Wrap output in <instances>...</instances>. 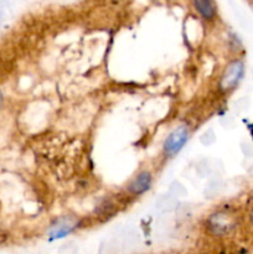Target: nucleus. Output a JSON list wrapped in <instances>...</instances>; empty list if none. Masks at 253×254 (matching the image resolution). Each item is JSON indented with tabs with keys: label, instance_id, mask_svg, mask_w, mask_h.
Instances as JSON below:
<instances>
[{
	"label": "nucleus",
	"instance_id": "obj_13",
	"mask_svg": "<svg viewBox=\"0 0 253 254\" xmlns=\"http://www.w3.org/2000/svg\"><path fill=\"white\" fill-rule=\"evenodd\" d=\"M117 250L111 242L102 243L101 248H99V254H116Z\"/></svg>",
	"mask_w": 253,
	"mask_h": 254
},
{
	"label": "nucleus",
	"instance_id": "obj_8",
	"mask_svg": "<svg viewBox=\"0 0 253 254\" xmlns=\"http://www.w3.org/2000/svg\"><path fill=\"white\" fill-rule=\"evenodd\" d=\"M222 190V181L220 179H211L203 190V195L207 198H213L218 195Z\"/></svg>",
	"mask_w": 253,
	"mask_h": 254
},
{
	"label": "nucleus",
	"instance_id": "obj_6",
	"mask_svg": "<svg viewBox=\"0 0 253 254\" xmlns=\"http://www.w3.org/2000/svg\"><path fill=\"white\" fill-rule=\"evenodd\" d=\"M193 10L206 21H212L217 17V4L215 0H191Z\"/></svg>",
	"mask_w": 253,
	"mask_h": 254
},
{
	"label": "nucleus",
	"instance_id": "obj_14",
	"mask_svg": "<svg viewBox=\"0 0 253 254\" xmlns=\"http://www.w3.org/2000/svg\"><path fill=\"white\" fill-rule=\"evenodd\" d=\"M1 107H2V93L1 91H0V109H1Z\"/></svg>",
	"mask_w": 253,
	"mask_h": 254
},
{
	"label": "nucleus",
	"instance_id": "obj_10",
	"mask_svg": "<svg viewBox=\"0 0 253 254\" xmlns=\"http://www.w3.org/2000/svg\"><path fill=\"white\" fill-rule=\"evenodd\" d=\"M196 170H197L198 175L202 176V178H203V176L211 175V174L215 171V170H213L212 165H211V160H208V159H203V160L198 161Z\"/></svg>",
	"mask_w": 253,
	"mask_h": 254
},
{
	"label": "nucleus",
	"instance_id": "obj_4",
	"mask_svg": "<svg viewBox=\"0 0 253 254\" xmlns=\"http://www.w3.org/2000/svg\"><path fill=\"white\" fill-rule=\"evenodd\" d=\"M153 185V175L149 170H141L129 181L126 190L130 195L140 196L150 190Z\"/></svg>",
	"mask_w": 253,
	"mask_h": 254
},
{
	"label": "nucleus",
	"instance_id": "obj_2",
	"mask_svg": "<svg viewBox=\"0 0 253 254\" xmlns=\"http://www.w3.org/2000/svg\"><path fill=\"white\" fill-rule=\"evenodd\" d=\"M245 73V64L241 60H232L223 69L220 77V91L231 92L237 87Z\"/></svg>",
	"mask_w": 253,
	"mask_h": 254
},
{
	"label": "nucleus",
	"instance_id": "obj_7",
	"mask_svg": "<svg viewBox=\"0 0 253 254\" xmlns=\"http://www.w3.org/2000/svg\"><path fill=\"white\" fill-rule=\"evenodd\" d=\"M179 202L178 198H175L174 196H171L170 193H165V195L160 196V197L156 200L155 202V208L156 211H159L160 213H169L173 212L174 210H176Z\"/></svg>",
	"mask_w": 253,
	"mask_h": 254
},
{
	"label": "nucleus",
	"instance_id": "obj_9",
	"mask_svg": "<svg viewBox=\"0 0 253 254\" xmlns=\"http://www.w3.org/2000/svg\"><path fill=\"white\" fill-rule=\"evenodd\" d=\"M169 193L179 200V198H184L188 196V190L180 181H174L169 186Z\"/></svg>",
	"mask_w": 253,
	"mask_h": 254
},
{
	"label": "nucleus",
	"instance_id": "obj_5",
	"mask_svg": "<svg viewBox=\"0 0 253 254\" xmlns=\"http://www.w3.org/2000/svg\"><path fill=\"white\" fill-rule=\"evenodd\" d=\"M77 225H78V221L71 216H64V217L59 218L50 228V237L52 240H60V238L66 237L76 230Z\"/></svg>",
	"mask_w": 253,
	"mask_h": 254
},
{
	"label": "nucleus",
	"instance_id": "obj_1",
	"mask_svg": "<svg viewBox=\"0 0 253 254\" xmlns=\"http://www.w3.org/2000/svg\"><path fill=\"white\" fill-rule=\"evenodd\" d=\"M189 138H190V129L185 124L178 126L173 131H170L163 144V154L165 158L171 159L178 155L186 145Z\"/></svg>",
	"mask_w": 253,
	"mask_h": 254
},
{
	"label": "nucleus",
	"instance_id": "obj_15",
	"mask_svg": "<svg viewBox=\"0 0 253 254\" xmlns=\"http://www.w3.org/2000/svg\"><path fill=\"white\" fill-rule=\"evenodd\" d=\"M250 220H251V222H252V225H253V210L251 211V213H250Z\"/></svg>",
	"mask_w": 253,
	"mask_h": 254
},
{
	"label": "nucleus",
	"instance_id": "obj_3",
	"mask_svg": "<svg viewBox=\"0 0 253 254\" xmlns=\"http://www.w3.org/2000/svg\"><path fill=\"white\" fill-rule=\"evenodd\" d=\"M207 228L210 232H212L216 236H225L230 233L235 228L236 220L232 215L225 211H217L213 212L212 215L208 216L206 221Z\"/></svg>",
	"mask_w": 253,
	"mask_h": 254
},
{
	"label": "nucleus",
	"instance_id": "obj_11",
	"mask_svg": "<svg viewBox=\"0 0 253 254\" xmlns=\"http://www.w3.org/2000/svg\"><path fill=\"white\" fill-rule=\"evenodd\" d=\"M200 141L202 145L205 146H211L216 141V134L212 129H208V130L203 131L200 135Z\"/></svg>",
	"mask_w": 253,
	"mask_h": 254
},
{
	"label": "nucleus",
	"instance_id": "obj_12",
	"mask_svg": "<svg viewBox=\"0 0 253 254\" xmlns=\"http://www.w3.org/2000/svg\"><path fill=\"white\" fill-rule=\"evenodd\" d=\"M136 243H138V235H135V233L133 232L126 233V237H124L123 240V247L131 248L134 247V246H136Z\"/></svg>",
	"mask_w": 253,
	"mask_h": 254
}]
</instances>
